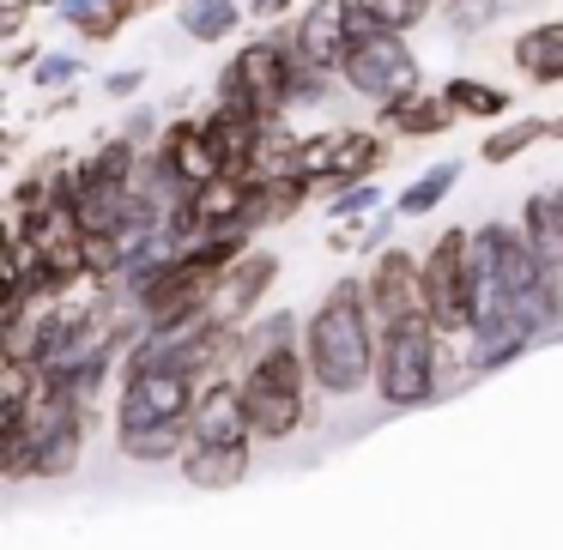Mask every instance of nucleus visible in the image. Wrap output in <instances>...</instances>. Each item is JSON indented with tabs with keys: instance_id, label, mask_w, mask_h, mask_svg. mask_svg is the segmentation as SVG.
Wrapping results in <instances>:
<instances>
[{
	"instance_id": "1",
	"label": "nucleus",
	"mask_w": 563,
	"mask_h": 550,
	"mask_svg": "<svg viewBox=\"0 0 563 550\" xmlns=\"http://www.w3.org/2000/svg\"><path fill=\"white\" fill-rule=\"evenodd\" d=\"M303 357L309 375L328 400H352V393L376 388V357H382V321L369 308L364 279H340L303 321Z\"/></svg>"
},
{
	"instance_id": "2",
	"label": "nucleus",
	"mask_w": 563,
	"mask_h": 550,
	"mask_svg": "<svg viewBox=\"0 0 563 550\" xmlns=\"http://www.w3.org/2000/svg\"><path fill=\"white\" fill-rule=\"evenodd\" d=\"M86 412L91 405H79L74 393L43 381L31 412L19 424H0V472L13 484H25V478H43V484L67 478L79 465V453H86Z\"/></svg>"
},
{
	"instance_id": "3",
	"label": "nucleus",
	"mask_w": 563,
	"mask_h": 550,
	"mask_svg": "<svg viewBox=\"0 0 563 550\" xmlns=\"http://www.w3.org/2000/svg\"><path fill=\"white\" fill-rule=\"evenodd\" d=\"M231 375L243 388L249 424L255 441H291L316 412V375H309L303 345H279V351H255V357H231Z\"/></svg>"
},
{
	"instance_id": "4",
	"label": "nucleus",
	"mask_w": 563,
	"mask_h": 550,
	"mask_svg": "<svg viewBox=\"0 0 563 550\" xmlns=\"http://www.w3.org/2000/svg\"><path fill=\"white\" fill-rule=\"evenodd\" d=\"M291 67H297V19H279L261 37H243V49L224 55L212 79V103L255 115V122H285L291 115Z\"/></svg>"
},
{
	"instance_id": "5",
	"label": "nucleus",
	"mask_w": 563,
	"mask_h": 550,
	"mask_svg": "<svg viewBox=\"0 0 563 550\" xmlns=\"http://www.w3.org/2000/svg\"><path fill=\"white\" fill-rule=\"evenodd\" d=\"M478 243L497 255V272H503V296H509V315L527 339H551L563 327V279L533 255V243L521 236V224L509 218H490L478 224Z\"/></svg>"
},
{
	"instance_id": "6",
	"label": "nucleus",
	"mask_w": 563,
	"mask_h": 550,
	"mask_svg": "<svg viewBox=\"0 0 563 550\" xmlns=\"http://www.w3.org/2000/svg\"><path fill=\"white\" fill-rule=\"evenodd\" d=\"M442 333L430 327V315L418 321H394L382 327V357H376V400L388 412H418L437 400V375H442Z\"/></svg>"
},
{
	"instance_id": "7",
	"label": "nucleus",
	"mask_w": 563,
	"mask_h": 550,
	"mask_svg": "<svg viewBox=\"0 0 563 550\" xmlns=\"http://www.w3.org/2000/svg\"><path fill=\"white\" fill-rule=\"evenodd\" d=\"M340 86L352 91V98H364L369 110H388V103H400V98H412V91H424V67H418L412 37L369 25L364 37L352 43V55L340 61Z\"/></svg>"
},
{
	"instance_id": "8",
	"label": "nucleus",
	"mask_w": 563,
	"mask_h": 550,
	"mask_svg": "<svg viewBox=\"0 0 563 550\" xmlns=\"http://www.w3.org/2000/svg\"><path fill=\"white\" fill-rule=\"evenodd\" d=\"M424 315L442 339L473 333V231H442L424 248Z\"/></svg>"
},
{
	"instance_id": "9",
	"label": "nucleus",
	"mask_w": 563,
	"mask_h": 550,
	"mask_svg": "<svg viewBox=\"0 0 563 550\" xmlns=\"http://www.w3.org/2000/svg\"><path fill=\"white\" fill-rule=\"evenodd\" d=\"M200 388H207V381L183 375V369H164V363L122 369V388H115V429H170V424H188Z\"/></svg>"
},
{
	"instance_id": "10",
	"label": "nucleus",
	"mask_w": 563,
	"mask_h": 550,
	"mask_svg": "<svg viewBox=\"0 0 563 550\" xmlns=\"http://www.w3.org/2000/svg\"><path fill=\"white\" fill-rule=\"evenodd\" d=\"M394 139L382 127H321V134L303 139V176L333 194V188H352V182H376V170L394 158Z\"/></svg>"
},
{
	"instance_id": "11",
	"label": "nucleus",
	"mask_w": 563,
	"mask_h": 550,
	"mask_svg": "<svg viewBox=\"0 0 563 550\" xmlns=\"http://www.w3.org/2000/svg\"><path fill=\"white\" fill-rule=\"evenodd\" d=\"M369 25H376V19H369L357 0H303V7H297V55L328 67V74H340V61L352 55V43L364 37Z\"/></svg>"
},
{
	"instance_id": "12",
	"label": "nucleus",
	"mask_w": 563,
	"mask_h": 550,
	"mask_svg": "<svg viewBox=\"0 0 563 550\" xmlns=\"http://www.w3.org/2000/svg\"><path fill=\"white\" fill-rule=\"evenodd\" d=\"M152 158H158V170L170 176L183 194H200V188H212L219 176H231L224 170V151L212 146V134H207V115H176V122H164Z\"/></svg>"
},
{
	"instance_id": "13",
	"label": "nucleus",
	"mask_w": 563,
	"mask_h": 550,
	"mask_svg": "<svg viewBox=\"0 0 563 550\" xmlns=\"http://www.w3.org/2000/svg\"><path fill=\"white\" fill-rule=\"evenodd\" d=\"M273 284H279V255H273V248H249V255L219 279V291H212V308H207L212 333L236 339V333L261 315V303H267Z\"/></svg>"
},
{
	"instance_id": "14",
	"label": "nucleus",
	"mask_w": 563,
	"mask_h": 550,
	"mask_svg": "<svg viewBox=\"0 0 563 550\" xmlns=\"http://www.w3.org/2000/svg\"><path fill=\"white\" fill-rule=\"evenodd\" d=\"M364 291H369V308H376L382 327L394 321H418L424 315V255H406V248H376L364 272Z\"/></svg>"
},
{
	"instance_id": "15",
	"label": "nucleus",
	"mask_w": 563,
	"mask_h": 550,
	"mask_svg": "<svg viewBox=\"0 0 563 550\" xmlns=\"http://www.w3.org/2000/svg\"><path fill=\"white\" fill-rule=\"evenodd\" d=\"M249 441H255V424H249L236 375L224 369L200 388L195 412H188V448H249Z\"/></svg>"
},
{
	"instance_id": "16",
	"label": "nucleus",
	"mask_w": 563,
	"mask_h": 550,
	"mask_svg": "<svg viewBox=\"0 0 563 550\" xmlns=\"http://www.w3.org/2000/svg\"><path fill=\"white\" fill-rule=\"evenodd\" d=\"M509 67L521 74V86H533V91L563 86V19H539V25H527L521 37L509 43Z\"/></svg>"
},
{
	"instance_id": "17",
	"label": "nucleus",
	"mask_w": 563,
	"mask_h": 550,
	"mask_svg": "<svg viewBox=\"0 0 563 550\" xmlns=\"http://www.w3.org/2000/svg\"><path fill=\"white\" fill-rule=\"evenodd\" d=\"M454 122H461V110H454L442 91H412V98L376 110V127H382L388 139H442Z\"/></svg>"
},
{
	"instance_id": "18",
	"label": "nucleus",
	"mask_w": 563,
	"mask_h": 550,
	"mask_svg": "<svg viewBox=\"0 0 563 550\" xmlns=\"http://www.w3.org/2000/svg\"><path fill=\"white\" fill-rule=\"evenodd\" d=\"M303 139L309 134H297L291 127V115L285 122H261V139H255V151H249V182H291V176H303Z\"/></svg>"
},
{
	"instance_id": "19",
	"label": "nucleus",
	"mask_w": 563,
	"mask_h": 550,
	"mask_svg": "<svg viewBox=\"0 0 563 550\" xmlns=\"http://www.w3.org/2000/svg\"><path fill=\"white\" fill-rule=\"evenodd\" d=\"M515 224H521V236L533 243V255L563 279V182L545 188V194H527L521 200V218H515Z\"/></svg>"
},
{
	"instance_id": "20",
	"label": "nucleus",
	"mask_w": 563,
	"mask_h": 550,
	"mask_svg": "<svg viewBox=\"0 0 563 550\" xmlns=\"http://www.w3.org/2000/svg\"><path fill=\"white\" fill-rule=\"evenodd\" d=\"M170 13H176V25H183L188 43L212 49V43H231L236 31H243L249 7H243V0H176Z\"/></svg>"
},
{
	"instance_id": "21",
	"label": "nucleus",
	"mask_w": 563,
	"mask_h": 550,
	"mask_svg": "<svg viewBox=\"0 0 563 550\" xmlns=\"http://www.w3.org/2000/svg\"><path fill=\"white\" fill-rule=\"evenodd\" d=\"M442 98L461 110V122H485V127H497V122H509L515 115V91L509 86H497V79H473V74H454V79H442Z\"/></svg>"
},
{
	"instance_id": "22",
	"label": "nucleus",
	"mask_w": 563,
	"mask_h": 550,
	"mask_svg": "<svg viewBox=\"0 0 563 550\" xmlns=\"http://www.w3.org/2000/svg\"><path fill=\"white\" fill-rule=\"evenodd\" d=\"M176 465H183L188 490H236L255 465V441L249 448H188Z\"/></svg>"
},
{
	"instance_id": "23",
	"label": "nucleus",
	"mask_w": 563,
	"mask_h": 550,
	"mask_svg": "<svg viewBox=\"0 0 563 550\" xmlns=\"http://www.w3.org/2000/svg\"><path fill=\"white\" fill-rule=\"evenodd\" d=\"M461 176H466V164H461V158H437L424 176H412V182L400 188L394 212H400V218H430V212H437L442 200H449L454 188H461Z\"/></svg>"
},
{
	"instance_id": "24",
	"label": "nucleus",
	"mask_w": 563,
	"mask_h": 550,
	"mask_svg": "<svg viewBox=\"0 0 563 550\" xmlns=\"http://www.w3.org/2000/svg\"><path fill=\"white\" fill-rule=\"evenodd\" d=\"M207 134H212V146L224 151V170L243 176L249 170V151H255V139H261L255 115L231 110V103H212V110H207Z\"/></svg>"
},
{
	"instance_id": "25",
	"label": "nucleus",
	"mask_w": 563,
	"mask_h": 550,
	"mask_svg": "<svg viewBox=\"0 0 563 550\" xmlns=\"http://www.w3.org/2000/svg\"><path fill=\"white\" fill-rule=\"evenodd\" d=\"M539 139H551V115H509V122H497V127L485 134V146H478V164L503 170V164H515L521 151H533Z\"/></svg>"
},
{
	"instance_id": "26",
	"label": "nucleus",
	"mask_w": 563,
	"mask_h": 550,
	"mask_svg": "<svg viewBox=\"0 0 563 550\" xmlns=\"http://www.w3.org/2000/svg\"><path fill=\"white\" fill-rule=\"evenodd\" d=\"M115 453L134 465H176L188 453V424L170 429H115Z\"/></svg>"
},
{
	"instance_id": "27",
	"label": "nucleus",
	"mask_w": 563,
	"mask_h": 550,
	"mask_svg": "<svg viewBox=\"0 0 563 550\" xmlns=\"http://www.w3.org/2000/svg\"><path fill=\"white\" fill-rule=\"evenodd\" d=\"M110 7L115 0H55V19H62L79 43H115L122 25L110 19Z\"/></svg>"
},
{
	"instance_id": "28",
	"label": "nucleus",
	"mask_w": 563,
	"mask_h": 550,
	"mask_svg": "<svg viewBox=\"0 0 563 550\" xmlns=\"http://www.w3.org/2000/svg\"><path fill=\"white\" fill-rule=\"evenodd\" d=\"M79 79H86V61L67 49H43V61L31 67V86L43 91V98H67V91H79Z\"/></svg>"
},
{
	"instance_id": "29",
	"label": "nucleus",
	"mask_w": 563,
	"mask_h": 550,
	"mask_svg": "<svg viewBox=\"0 0 563 550\" xmlns=\"http://www.w3.org/2000/svg\"><path fill=\"white\" fill-rule=\"evenodd\" d=\"M369 19H376L382 31H400V37H412L418 25H430V13H437L442 0H357Z\"/></svg>"
},
{
	"instance_id": "30",
	"label": "nucleus",
	"mask_w": 563,
	"mask_h": 550,
	"mask_svg": "<svg viewBox=\"0 0 563 550\" xmlns=\"http://www.w3.org/2000/svg\"><path fill=\"white\" fill-rule=\"evenodd\" d=\"M321 206H328L333 224H357V218H376L382 212V188L376 182H352V188H333V194H321Z\"/></svg>"
},
{
	"instance_id": "31",
	"label": "nucleus",
	"mask_w": 563,
	"mask_h": 550,
	"mask_svg": "<svg viewBox=\"0 0 563 550\" xmlns=\"http://www.w3.org/2000/svg\"><path fill=\"white\" fill-rule=\"evenodd\" d=\"M503 7H509V0H442V19H449L461 37H473V31H485Z\"/></svg>"
},
{
	"instance_id": "32",
	"label": "nucleus",
	"mask_w": 563,
	"mask_h": 550,
	"mask_svg": "<svg viewBox=\"0 0 563 550\" xmlns=\"http://www.w3.org/2000/svg\"><path fill=\"white\" fill-rule=\"evenodd\" d=\"M140 91H146V67H115V74L103 79V98H115V103L140 98Z\"/></svg>"
},
{
	"instance_id": "33",
	"label": "nucleus",
	"mask_w": 563,
	"mask_h": 550,
	"mask_svg": "<svg viewBox=\"0 0 563 550\" xmlns=\"http://www.w3.org/2000/svg\"><path fill=\"white\" fill-rule=\"evenodd\" d=\"M122 134L128 139H134V146H158V134H164V127H158V115H152V110H128V122H122Z\"/></svg>"
},
{
	"instance_id": "34",
	"label": "nucleus",
	"mask_w": 563,
	"mask_h": 550,
	"mask_svg": "<svg viewBox=\"0 0 563 550\" xmlns=\"http://www.w3.org/2000/svg\"><path fill=\"white\" fill-rule=\"evenodd\" d=\"M249 19H261V25H279V19H291V7H303V0H243Z\"/></svg>"
},
{
	"instance_id": "35",
	"label": "nucleus",
	"mask_w": 563,
	"mask_h": 550,
	"mask_svg": "<svg viewBox=\"0 0 563 550\" xmlns=\"http://www.w3.org/2000/svg\"><path fill=\"white\" fill-rule=\"evenodd\" d=\"M37 61H43V49H37V43H13V49L0 55V67H7V74H31Z\"/></svg>"
},
{
	"instance_id": "36",
	"label": "nucleus",
	"mask_w": 563,
	"mask_h": 550,
	"mask_svg": "<svg viewBox=\"0 0 563 550\" xmlns=\"http://www.w3.org/2000/svg\"><path fill=\"white\" fill-rule=\"evenodd\" d=\"M551 139H563V115H551Z\"/></svg>"
}]
</instances>
